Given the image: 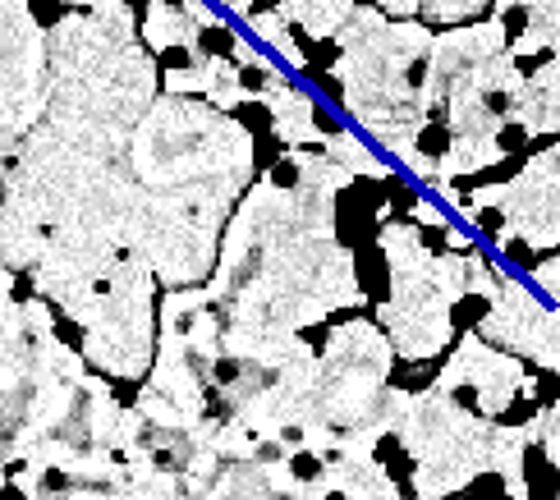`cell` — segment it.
<instances>
[{
  "label": "cell",
  "instance_id": "6da1fadb",
  "mask_svg": "<svg viewBox=\"0 0 560 500\" xmlns=\"http://www.w3.org/2000/svg\"><path fill=\"white\" fill-rule=\"evenodd\" d=\"M459 349H464V340L451 336V340H441V349H432V353H395L390 368H382V386H386L390 395L423 399V395L436 391V381L446 376V368L455 363Z\"/></svg>",
  "mask_w": 560,
  "mask_h": 500
},
{
  "label": "cell",
  "instance_id": "7a4b0ae2",
  "mask_svg": "<svg viewBox=\"0 0 560 500\" xmlns=\"http://www.w3.org/2000/svg\"><path fill=\"white\" fill-rule=\"evenodd\" d=\"M510 120L524 125L528 138H538V133H556L560 125V65L556 56L547 65H538L528 79H520L515 88V111H510Z\"/></svg>",
  "mask_w": 560,
  "mask_h": 500
},
{
  "label": "cell",
  "instance_id": "3957f363",
  "mask_svg": "<svg viewBox=\"0 0 560 500\" xmlns=\"http://www.w3.org/2000/svg\"><path fill=\"white\" fill-rule=\"evenodd\" d=\"M207 381L221 386L244 409V404H253L258 395L276 391L285 376H280V368H267L262 359H248V353H217V359H212V376H207Z\"/></svg>",
  "mask_w": 560,
  "mask_h": 500
},
{
  "label": "cell",
  "instance_id": "277c9868",
  "mask_svg": "<svg viewBox=\"0 0 560 500\" xmlns=\"http://www.w3.org/2000/svg\"><path fill=\"white\" fill-rule=\"evenodd\" d=\"M349 280H354V290H359V299L368 307H386L390 303V294H395V261L382 248V240H372V244L349 253Z\"/></svg>",
  "mask_w": 560,
  "mask_h": 500
},
{
  "label": "cell",
  "instance_id": "5b68a950",
  "mask_svg": "<svg viewBox=\"0 0 560 500\" xmlns=\"http://www.w3.org/2000/svg\"><path fill=\"white\" fill-rule=\"evenodd\" d=\"M354 5H359V0H280V14H285L290 28H299L303 37L331 42Z\"/></svg>",
  "mask_w": 560,
  "mask_h": 500
},
{
  "label": "cell",
  "instance_id": "8992f818",
  "mask_svg": "<svg viewBox=\"0 0 560 500\" xmlns=\"http://www.w3.org/2000/svg\"><path fill=\"white\" fill-rule=\"evenodd\" d=\"M497 0H418L413 19L436 37V33H451V28H474V23L492 19Z\"/></svg>",
  "mask_w": 560,
  "mask_h": 500
},
{
  "label": "cell",
  "instance_id": "52a82bcc",
  "mask_svg": "<svg viewBox=\"0 0 560 500\" xmlns=\"http://www.w3.org/2000/svg\"><path fill=\"white\" fill-rule=\"evenodd\" d=\"M368 460L386 478V487H405V482H413V473H418V455L409 450L400 427H382V432L372 437V445H368Z\"/></svg>",
  "mask_w": 560,
  "mask_h": 500
},
{
  "label": "cell",
  "instance_id": "ba28073f",
  "mask_svg": "<svg viewBox=\"0 0 560 500\" xmlns=\"http://www.w3.org/2000/svg\"><path fill=\"white\" fill-rule=\"evenodd\" d=\"M492 307H497V299L492 294H487V290H459L451 303H446V313H441V317H446V330H451V336H474V330L487 322V317H492Z\"/></svg>",
  "mask_w": 560,
  "mask_h": 500
},
{
  "label": "cell",
  "instance_id": "9c48e42d",
  "mask_svg": "<svg viewBox=\"0 0 560 500\" xmlns=\"http://www.w3.org/2000/svg\"><path fill=\"white\" fill-rule=\"evenodd\" d=\"M542 414H547V409H542V404L533 399L528 391H510V395H505V404H501V409H497L492 418H487V422H492L497 432H528V427L538 422Z\"/></svg>",
  "mask_w": 560,
  "mask_h": 500
},
{
  "label": "cell",
  "instance_id": "30bf717a",
  "mask_svg": "<svg viewBox=\"0 0 560 500\" xmlns=\"http://www.w3.org/2000/svg\"><path fill=\"white\" fill-rule=\"evenodd\" d=\"M46 313H51V317H46V336H51L56 345H65L74 359H83V353H88V326L74 313H65L56 299H46Z\"/></svg>",
  "mask_w": 560,
  "mask_h": 500
},
{
  "label": "cell",
  "instance_id": "8fae6325",
  "mask_svg": "<svg viewBox=\"0 0 560 500\" xmlns=\"http://www.w3.org/2000/svg\"><path fill=\"white\" fill-rule=\"evenodd\" d=\"M285 468H290V478H294V487H317L326 473V460H322V450H308V445H299V450H290L285 455Z\"/></svg>",
  "mask_w": 560,
  "mask_h": 500
},
{
  "label": "cell",
  "instance_id": "7c38bea8",
  "mask_svg": "<svg viewBox=\"0 0 560 500\" xmlns=\"http://www.w3.org/2000/svg\"><path fill=\"white\" fill-rule=\"evenodd\" d=\"M240 414H244V409H240V404L230 399L221 386H212V381H202V422H207V427H230Z\"/></svg>",
  "mask_w": 560,
  "mask_h": 500
},
{
  "label": "cell",
  "instance_id": "4fadbf2b",
  "mask_svg": "<svg viewBox=\"0 0 560 500\" xmlns=\"http://www.w3.org/2000/svg\"><path fill=\"white\" fill-rule=\"evenodd\" d=\"M528 376H533V391H528V395L538 399L542 409H556V404H560V376H556V363H538Z\"/></svg>",
  "mask_w": 560,
  "mask_h": 500
},
{
  "label": "cell",
  "instance_id": "5bb4252c",
  "mask_svg": "<svg viewBox=\"0 0 560 500\" xmlns=\"http://www.w3.org/2000/svg\"><path fill=\"white\" fill-rule=\"evenodd\" d=\"M290 330H294V340L308 349V359H322L326 345H331V336H336V330L326 326V322H294Z\"/></svg>",
  "mask_w": 560,
  "mask_h": 500
},
{
  "label": "cell",
  "instance_id": "9a60e30c",
  "mask_svg": "<svg viewBox=\"0 0 560 500\" xmlns=\"http://www.w3.org/2000/svg\"><path fill=\"white\" fill-rule=\"evenodd\" d=\"M37 299V276L33 267H14V284H10V303L14 307H28Z\"/></svg>",
  "mask_w": 560,
  "mask_h": 500
},
{
  "label": "cell",
  "instance_id": "2e32d148",
  "mask_svg": "<svg viewBox=\"0 0 560 500\" xmlns=\"http://www.w3.org/2000/svg\"><path fill=\"white\" fill-rule=\"evenodd\" d=\"M285 455H290V450L280 445V441H258V450H253V464H258V468H267V464H285Z\"/></svg>",
  "mask_w": 560,
  "mask_h": 500
},
{
  "label": "cell",
  "instance_id": "e0dca14e",
  "mask_svg": "<svg viewBox=\"0 0 560 500\" xmlns=\"http://www.w3.org/2000/svg\"><path fill=\"white\" fill-rule=\"evenodd\" d=\"M184 368H189V376L198 381V386H202L207 376H212V359H207L202 349H184Z\"/></svg>",
  "mask_w": 560,
  "mask_h": 500
},
{
  "label": "cell",
  "instance_id": "ac0fdd59",
  "mask_svg": "<svg viewBox=\"0 0 560 500\" xmlns=\"http://www.w3.org/2000/svg\"><path fill=\"white\" fill-rule=\"evenodd\" d=\"M372 10L386 14V19H413L418 0H372Z\"/></svg>",
  "mask_w": 560,
  "mask_h": 500
},
{
  "label": "cell",
  "instance_id": "d6986e66",
  "mask_svg": "<svg viewBox=\"0 0 560 500\" xmlns=\"http://www.w3.org/2000/svg\"><path fill=\"white\" fill-rule=\"evenodd\" d=\"M221 5H225L230 14H248V5H253V0H221Z\"/></svg>",
  "mask_w": 560,
  "mask_h": 500
},
{
  "label": "cell",
  "instance_id": "ffe728a7",
  "mask_svg": "<svg viewBox=\"0 0 560 500\" xmlns=\"http://www.w3.org/2000/svg\"><path fill=\"white\" fill-rule=\"evenodd\" d=\"M322 500H354V496H349L345 487H326V491H322Z\"/></svg>",
  "mask_w": 560,
  "mask_h": 500
}]
</instances>
